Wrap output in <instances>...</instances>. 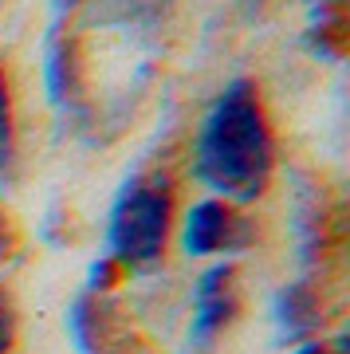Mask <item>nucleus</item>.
<instances>
[{
    "label": "nucleus",
    "mask_w": 350,
    "mask_h": 354,
    "mask_svg": "<svg viewBox=\"0 0 350 354\" xmlns=\"http://www.w3.org/2000/svg\"><path fill=\"white\" fill-rule=\"evenodd\" d=\"M240 311V279L237 268L221 260L213 264L205 276L197 279V291H193V323H189V346L193 351H209Z\"/></svg>",
    "instance_id": "3"
},
{
    "label": "nucleus",
    "mask_w": 350,
    "mask_h": 354,
    "mask_svg": "<svg viewBox=\"0 0 350 354\" xmlns=\"http://www.w3.org/2000/svg\"><path fill=\"white\" fill-rule=\"evenodd\" d=\"M193 174L228 205L260 201L275 174V134L260 87L232 79L201 122L193 146Z\"/></svg>",
    "instance_id": "1"
},
{
    "label": "nucleus",
    "mask_w": 350,
    "mask_h": 354,
    "mask_svg": "<svg viewBox=\"0 0 350 354\" xmlns=\"http://www.w3.org/2000/svg\"><path fill=\"white\" fill-rule=\"evenodd\" d=\"M319 291L311 283H291V288L279 291V304H275V319H279V330L291 335V339H307L315 327H319Z\"/></svg>",
    "instance_id": "6"
},
{
    "label": "nucleus",
    "mask_w": 350,
    "mask_h": 354,
    "mask_svg": "<svg viewBox=\"0 0 350 354\" xmlns=\"http://www.w3.org/2000/svg\"><path fill=\"white\" fill-rule=\"evenodd\" d=\"M12 248H16V232H12V225H8V213H0V260L12 256Z\"/></svg>",
    "instance_id": "9"
},
{
    "label": "nucleus",
    "mask_w": 350,
    "mask_h": 354,
    "mask_svg": "<svg viewBox=\"0 0 350 354\" xmlns=\"http://www.w3.org/2000/svg\"><path fill=\"white\" fill-rule=\"evenodd\" d=\"M174 228V185L158 174L130 177L111 205L107 244L122 268H150L162 260Z\"/></svg>",
    "instance_id": "2"
},
{
    "label": "nucleus",
    "mask_w": 350,
    "mask_h": 354,
    "mask_svg": "<svg viewBox=\"0 0 350 354\" xmlns=\"http://www.w3.org/2000/svg\"><path fill=\"white\" fill-rule=\"evenodd\" d=\"M71 335H75L83 354H114V307L99 291H87L71 307Z\"/></svg>",
    "instance_id": "5"
},
{
    "label": "nucleus",
    "mask_w": 350,
    "mask_h": 354,
    "mask_svg": "<svg viewBox=\"0 0 350 354\" xmlns=\"http://www.w3.org/2000/svg\"><path fill=\"white\" fill-rule=\"evenodd\" d=\"M248 241V221L237 213V205L209 197L197 201L181 221V248L189 256H217V252H237Z\"/></svg>",
    "instance_id": "4"
},
{
    "label": "nucleus",
    "mask_w": 350,
    "mask_h": 354,
    "mask_svg": "<svg viewBox=\"0 0 350 354\" xmlns=\"http://www.w3.org/2000/svg\"><path fill=\"white\" fill-rule=\"evenodd\" d=\"M16 158V111H12V83L8 71L0 67V174Z\"/></svg>",
    "instance_id": "7"
},
{
    "label": "nucleus",
    "mask_w": 350,
    "mask_h": 354,
    "mask_svg": "<svg viewBox=\"0 0 350 354\" xmlns=\"http://www.w3.org/2000/svg\"><path fill=\"white\" fill-rule=\"evenodd\" d=\"M16 330H20V319H16V304H12V295L0 288V354H12V346H16Z\"/></svg>",
    "instance_id": "8"
},
{
    "label": "nucleus",
    "mask_w": 350,
    "mask_h": 354,
    "mask_svg": "<svg viewBox=\"0 0 350 354\" xmlns=\"http://www.w3.org/2000/svg\"><path fill=\"white\" fill-rule=\"evenodd\" d=\"M291 354H342V346H331V342H323V339H307L303 346H295Z\"/></svg>",
    "instance_id": "10"
}]
</instances>
